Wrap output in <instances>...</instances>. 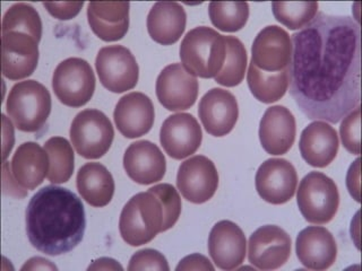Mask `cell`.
<instances>
[{"mask_svg": "<svg viewBox=\"0 0 362 271\" xmlns=\"http://www.w3.org/2000/svg\"><path fill=\"white\" fill-rule=\"evenodd\" d=\"M290 94L310 120L339 124L360 105V25L350 16L318 13L291 35Z\"/></svg>", "mask_w": 362, "mask_h": 271, "instance_id": "6da1fadb", "label": "cell"}, {"mask_svg": "<svg viewBox=\"0 0 362 271\" xmlns=\"http://www.w3.org/2000/svg\"><path fill=\"white\" fill-rule=\"evenodd\" d=\"M26 233L37 251L57 257L73 251L86 229L83 203L71 190L47 186L26 208Z\"/></svg>", "mask_w": 362, "mask_h": 271, "instance_id": "7a4b0ae2", "label": "cell"}, {"mask_svg": "<svg viewBox=\"0 0 362 271\" xmlns=\"http://www.w3.org/2000/svg\"><path fill=\"white\" fill-rule=\"evenodd\" d=\"M226 37L207 26L192 28L180 45V59L187 73L201 78H215L226 61Z\"/></svg>", "mask_w": 362, "mask_h": 271, "instance_id": "3957f363", "label": "cell"}, {"mask_svg": "<svg viewBox=\"0 0 362 271\" xmlns=\"http://www.w3.org/2000/svg\"><path fill=\"white\" fill-rule=\"evenodd\" d=\"M163 224L161 200L148 190L134 195L124 205L119 219V231L127 244L141 246L163 231Z\"/></svg>", "mask_w": 362, "mask_h": 271, "instance_id": "277c9868", "label": "cell"}, {"mask_svg": "<svg viewBox=\"0 0 362 271\" xmlns=\"http://www.w3.org/2000/svg\"><path fill=\"white\" fill-rule=\"evenodd\" d=\"M49 90L37 80L17 83L9 92L6 111L17 129L35 133L45 126L51 113Z\"/></svg>", "mask_w": 362, "mask_h": 271, "instance_id": "5b68a950", "label": "cell"}, {"mask_svg": "<svg viewBox=\"0 0 362 271\" xmlns=\"http://www.w3.org/2000/svg\"><path fill=\"white\" fill-rule=\"evenodd\" d=\"M297 203L305 219L315 225H324L333 220L339 206L337 186L327 175L310 172L299 184Z\"/></svg>", "mask_w": 362, "mask_h": 271, "instance_id": "8992f818", "label": "cell"}, {"mask_svg": "<svg viewBox=\"0 0 362 271\" xmlns=\"http://www.w3.org/2000/svg\"><path fill=\"white\" fill-rule=\"evenodd\" d=\"M69 133L77 154L86 159H98L105 155L115 138L110 120L95 109L79 112L71 122Z\"/></svg>", "mask_w": 362, "mask_h": 271, "instance_id": "52a82bcc", "label": "cell"}, {"mask_svg": "<svg viewBox=\"0 0 362 271\" xmlns=\"http://www.w3.org/2000/svg\"><path fill=\"white\" fill-rule=\"evenodd\" d=\"M95 75L86 60L68 58L60 62L52 76L57 99L69 107L88 104L95 90Z\"/></svg>", "mask_w": 362, "mask_h": 271, "instance_id": "ba28073f", "label": "cell"}, {"mask_svg": "<svg viewBox=\"0 0 362 271\" xmlns=\"http://www.w3.org/2000/svg\"><path fill=\"white\" fill-rule=\"evenodd\" d=\"M95 68L100 82L112 93H124L139 83V64L129 49L122 45L102 48L96 56Z\"/></svg>", "mask_w": 362, "mask_h": 271, "instance_id": "9c48e42d", "label": "cell"}, {"mask_svg": "<svg viewBox=\"0 0 362 271\" xmlns=\"http://www.w3.org/2000/svg\"><path fill=\"white\" fill-rule=\"evenodd\" d=\"M291 237L280 226H262L249 239V263L259 270L281 268L291 255Z\"/></svg>", "mask_w": 362, "mask_h": 271, "instance_id": "30bf717a", "label": "cell"}, {"mask_svg": "<svg viewBox=\"0 0 362 271\" xmlns=\"http://www.w3.org/2000/svg\"><path fill=\"white\" fill-rule=\"evenodd\" d=\"M177 186L186 200L197 205L206 203L218 190V169L206 156L190 157L179 167Z\"/></svg>", "mask_w": 362, "mask_h": 271, "instance_id": "8fae6325", "label": "cell"}, {"mask_svg": "<svg viewBox=\"0 0 362 271\" xmlns=\"http://www.w3.org/2000/svg\"><path fill=\"white\" fill-rule=\"evenodd\" d=\"M256 190L266 203L283 205L293 198L298 186L297 171L284 158H269L256 173Z\"/></svg>", "mask_w": 362, "mask_h": 271, "instance_id": "7c38bea8", "label": "cell"}, {"mask_svg": "<svg viewBox=\"0 0 362 271\" xmlns=\"http://www.w3.org/2000/svg\"><path fill=\"white\" fill-rule=\"evenodd\" d=\"M291 37L277 25L264 28L255 37L252 48V64L266 73H279L291 64Z\"/></svg>", "mask_w": 362, "mask_h": 271, "instance_id": "4fadbf2b", "label": "cell"}, {"mask_svg": "<svg viewBox=\"0 0 362 271\" xmlns=\"http://www.w3.org/2000/svg\"><path fill=\"white\" fill-rule=\"evenodd\" d=\"M197 78L185 71L181 64L167 66L156 79V96L168 111L188 110L197 100Z\"/></svg>", "mask_w": 362, "mask_h": 271, "instance_id": "5bb4252c", "label": "cell"}, {"mask_svg": "<svg viewBox=\"0 0 362 271\" xmlns=\"http://www.w3.org/2000/svg\"><path fill=\"white\" fill-rule=\"evenodd\" d=\"M247 240L243 229L231 220H221L209 236V253L221 270L239 269L246 258Z\"/></svg>", "mask_w": 362, "mask_h": 271, "instance_id": "9a60e30c", "label": "cell"}, {"mask_svg": "<svg viewBox=\"0 0 362 271\" xmlns=\"http://www.w3.org/2000/svg\"><path fill=\"white\" fill-rule=\"evenodd\" d=\"M203 140L202 128L189 113H177L163 122L160 131L162 147L173 159H184L197 152Z\"/></svg>", "mask_w": 362, "mask_h": 271, "instance_id": "2e32d148", "label": "cell"}, {"mask_svg": "<svg viewBox=\"0 0 362 271\" xmlns=\"http://www.w3.org/2000/svg\"><path fill=\"white\" fill-rule=\"evenodd\" d=\"M198 114L209 135L223 137L231 133L239 118L237 99L229 90L212 88L202 97Z\"/></svg>", "mask_w": 362, "mask_h": 271, "instance_id": "e0dca14e", "label": "cell"}, {"mask_svg": "<svg viewBox=\"0 0 362 271\" xmlns=\"http://www.w3.org/2000/svg\"><path fill=\"white\" fill-rule=\"evenodd\" d=\"M3 75L11 80L28 78L39 62V42L22 32L4 33Z\"/></svg>", "mask_w": 362, "mask_h": 271, "instance_id": "ac0fdd59", "label": "cell"}, {"mask_svg": "<svg viewBox=\"0 0 362 271\" xmlns=\"http://www.w3.org/2000/svg\"><path fill=\"white\" fill-rule=\"evenodd\" d=\"M296 253L305 268L326 270L337 261V241L325 227L308 226L298 235Z\"/></svg>", "mask_w": 362, "mask_h": 271, "instance_id": "d6986e66", "label": "cell"}, {"mask_svg": "<svg viewBox=\"0 0 362 271\" xmlns=\"http://www.w3.org/2000/svg\"><path fill=\"white\" fill-rule=\"evenodd\" d=\"M113 119L119 133L124 137L139 138L152 129L156 119L154 105L148 96L133 92L119 100Z\"/></svg>", "mask_w": 362, "mask_h": 271, "instance_id": "ffe728a7", "label": "cell"}, {"mask_svg": "<svg viewBox=\"0 0 362 271\" xmlns=\"http://www.w3.org/2000/svg\"><path fill=\"white\" fill-rule=\"evenodd\" d=\"M124 171L132 180L141 186L161 181L167 171V161L161 150L148 140L130 144L124 155Z\"/></svg>", "mask_w": 362, "mask_h": 271, "instance_id": "44dd1931", "label": "cell"}, {"mask_svg": "<svg viewBox=\"0 0 362 271\" xmlns=\"http://www.w3.org/2000/svg\"><path fill=\"white\" fill-rule=\"evenodd\" d=\"M297 124L291 111L282 105L265 111L259 124V140L266 152L284 155L296 140Z\"/></svg>", "mask_w": 362, "mask_h": 271, "instance_id": "7402d4cb", "label": "cell"}, {"mask_svg": "<svg viewBox=\"0 0 362 271\" xmlns=\"http://www.w3.org/2000/svg\"><path fill=\"white\" fill-rule=\"evenodd\" d=\"M339 147L337 130L320 120L308 124L300 137V154L310 167L318 169L327 167L335 159Z\"/></svg>", "mask_w": 362, "mask_h": 271, "instance_id": "603a6c76", "label": "cell"}, {"mask_svg": "<svg viewBox=\"0 0 362 271\" xmlns=\"http://www.w3.org/2000/svg\"><path fill=\"white\" fill-rule=\"evenodd\" d=\"M130 4L96 3L88 6L90 28L96 37L105 42L124 39L129 28Z\"/></svg>", "mask_w": 362, "mask_h": 271, "instance_id": "cb8c5ba5", "label": "cell"}, {"mask_svg": "<svg viewBox=\"0 0 362 271\" xmlns=\"http://www.w3.org/2000/svg\"><path fill=\"white\" fill-rule=\"evenodd\" d=\"M187 15L184 7L173 1L154 4L147 16V31L154 42L173 45L178 42L186 30Z\"/></svg>", "mask_w": 362, "mask_h": 271, "instance_id": "d4e9b609", "label": "cell"}, {"mask_svg": "<svg viewBox=\"0 0 362 271\" xmlns=\"http://www.w3.org/2000/svg\"><path fill=\"white\" fill-rule=\"evenodd\" d=\"M11 174L24 190L37 189L48 175L49 156L37 143L21 145L11 162Z\"/></svg>", "mask_w": 362, "mask_h": 271, "instance_id": "484cf974", "label": "cell"}, {"mask_svg": "<svg viewBox=\"0 0 362 271\" xmlns=\"http://www.w3.org/2000/svg\"><path fill=\"white\" fill-rule=\"evenodd\" d=\"M77 190L88 205L101 208L112 200L115 180L109 169L100 163H86L79 169L76 178Z\"/></svg>", "mask_w": 362, "mask_h": 271, "instance_id": "4316f807", "label": "cell"}, {"mask_svg": "<svg viewBox=\"0 0 362 271\" xmlns=\"http://www.w3.org/2000/svg\"><path fill=\"white\" fill-rule=\"evenodd\" d=\"M247 82L249 90L256 100L265 104H271L282 99L288 92L290 73L288 68L279 73H266L250 62L247 73Z\"/></svg>", "mask_w": 362, "mask_h": 271, "instance_id": "83f0119b", "label": "cell"}, {"mask_svg": "<svg viewBox=\"0 0 362 271\" xmlns=\"http://www.w3.org/2000/svg\"><path fill=\"white\" fill-rule=\"evenodd\" d=\"M45 150L49 156L48 180L54 184L68 182L75 169L71 143L62 137H52L45 141Z\"/></svg>", "mask_w": 362, "mask_h": 271, "instance_id": "f1b7e54d", "label": "cell"}, {"mask_svg": "<svg viewBox=\"0 0 362 271\" xmlns=\"http://www.w3.org/2000/svg\"><path fill=\"white\" fill-rule=\"evenodd\" d=\"M226 54L222 71L215 77V82L226 86L235 88L241 84L246 73L248 56L246 48L240 40L235 37H226Z\"/></svg>", "mask_w": 362, "mask_h": 271, "instance_id": "f546056e", "label": "cell"}, {"mask_svg": "<svg viewBox=\"0 0 362 271\" xmlns=\"http://www.w3.org/2000/svg\"><path fill=\"white\" fill-rule=\"evenodd\" d=\"M4 33L9 32H22L28 34L37 40L42 37V20L37 9L31 5L24 3L15 4L6 11L3 18Z\"/></svg>", "mask_w": 362, "mask_h": 271, "instance_id": "4dcf8cb0", "label": "cell"}, {"mask_svg": "<svg viewBox=\"0 0 362 271\" xmlns=\"http://www.w3.org/2000/svg\"><path fill=\"white\" fill-rule=\"evenodd\" d=\"M209 15L215 28L222 32H238L246 26L248 3H209Z\"/></svg>", "mask_w": 362, "mask_h": 271, "instance_id": "1f68e13d", "label": "cell"}, {"mask_svg": "<svg viewBox=\"0 0 362 271\" xmlns=\"http://www.w3.org/2000/svg\"><path fill=\"white\" fill-rule=\"evenodd\" d=\"M318 3L308 1H290V3H273L272 11L276 18L283 25L290 30H303L314 20L318 13Z\"/></svg>", "mask_w": 362, "mask_h": 271, "instance_id": "d6a6232c", "label": "cell"}, {"mask_svg": "<svg viewBox=\"0 0 362 271\" xmlns=\"http://www.w3.org/2000/svg\"><path fill=\"white\" fill-rule=\"evenodd\" d=\"M148 190L161 200L164 212L163 231L173 229L181 214V198L178 191L169 183L158 184Z\"/></svg>", "mask_w": 362, "mask_h": 271, "instance_id": "836d02e7", "label": "cell"}, {"mask_svg": "<svg viewBox=\"0 0 362 271\" xmlns=\"http://www.w3.org/2000/svg\"><path fill=\"white\" fill-rule=\"evenodd\" d=\"M341 127L339 133L345 150L354 155H360L361 152V143H360V130H361V110L356 107L352 112L345 116Z\"/></svg>", "mask_w": 362, "mask_h": 271, "instance_id": "e575fe53", "label": "cell"}, {"mask_svg": "<svg viewBox=\"0 0 362 271\" xmlns=\"http://www.w3.org/2000/svg\"><path fill=\"white\" fill-rule=\"evenodd\" d=\"M143 270L169 271L170 267L161 252L144 248L134 254L128 265V271Z\"/></svg>", "mask_w": 362, "mask_h": 271, "instance_id": "d590c367", "label": "cell"}, {"mask_svg": "<svg viewBox=\"0 0 362 271\" xmlns=\"http://www.w3.org/2000/svg\"><path fill=\"white\" fill-rule=\"evenodd\" d=\"M45 9L49 11L51 16L59 20H69L79 14V11L83 8L84 3H43Z\"/></svg>", "mask_w": 362, "mask_h": 271, "instance_id": "8d00e7d4", "label": "cell"}, {"mask_svg": "<svg viewBox=\"0 0 362 271\" xmlns=\"http://www.w3.org/2000/svg\"><path fill=\"white\" fill-rule=\"evenodd\" d=\"M3 188L5 195L14 198H24L28 195V191L18 186L14 176L11 174V164L9 162H4L3 165Z\"/></svg>", "mask_w": 362, "mask_h": 271, "instance_id": "74e56055", "label": "cell"}, {"mask_svg": "<svg viewBox=\"0 0 362 271\" xmlns=\"http://www.w3.org/2000/svg\"><path fill=\"white\" fill-rule=\"evenodd\" d=\"M177 271L181 270H214L212 263L207 259L206 257H204L202 254H192L188 257L184 258L181 260L179 265L175 268Z\"/></svg>", "mask_w": 362, "mask_h": 271, "instance_id": "f35d334b", "label": "cell"}, {"mask_svg": "<svg viewBox=\"0 0 362 271\" xmlns=\"http://www.w3.org/2000/svg\"><path fill=\"white\" fill-rule=\"evenodd\" d=\"M346 186L356 203H360V157L351 164L346 175Z\"/></svg>", "mask_w": 362, "mask_h": 271, "instance_id": "ab89813d", "label": "cell"}, {"mask_svg": "<svg viewBox=\"0 0 362 271\" xmlns=\"http://www.w3.org/2000/svg\"><path fill=\"white\" fill-rule=\"evenodd\" d=\"M3 158L5 161L8 157L9 152L13 150L14 146V127L11 124V120L3 114Z\"/></svg>", "mask_w": 362, "mask_h": 271, "instance_id": "60d3db41", "label": "cell"}, {"mask_svg": "<svg viewBox=\"0 0 362 271\" xmlns=\"http://www.w3.org/2000/svg\"><path fill=\"white\" fill-rule=\"evenodd\" d=\"M22 270H57V267L42 258H32L25 265H23Z\"/></svg>", "mask_w": 362, "mask_h": 271, "instance_id": "b9f144b4", "label": "cell"}, {"mask_svg": "<svg viewBox=\"0 0 362 271\" xmlns=\"http://www.w3.org/2000/svg\"><path fill=\"white\" fill-rule=\"evenodd\" d=\"M88 270H124L122 265L117 263L116 260L110 258H101L95 260L93 265L88 267Z\"/></svg>", "mask_w": 362, "mask_h": 271, "instance_id": "7bdbcfd3", "label": "cell"}]
</instances>
